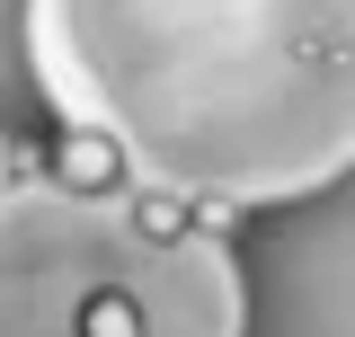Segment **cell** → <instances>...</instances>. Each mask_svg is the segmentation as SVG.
<instances>
[{"label":"cell","instance_id":"cell-1","mask_svg":"<svg viewBox=\"0 0 355 337\" xmlns=\"http://www.w3.org/2000/svg\"><path fill=\"white\" fill-rule=\"evenodd\" d=\"M44 71L196 196H293L355 151V0H44Z\"/></svg>","mask_w":355,"mask_h":337},{"label":"cell","instance_id":"cell-2","mask_svg":"<svg viewBox=\"0 0 355 337\" xmlns=\"http://www.w3.org/2000/svg\"><path fill=\"white\" fill-rule=\"evenodd\" d=\"M98 205L62 187L0 205V337H231L222 249Z\"/></svg>","mask_w":355,"mask_h":337},{"label":"cell","instance_id":"cell-3","mask_svg":"<svg viewBox=\"0 0 355 337\" xmlns=\"http://www.w3.org/2000/svg\"><path fill=\"white\" fill-rule=\"evenodd\" d=\"M125 168H133V151L107 125H62L53 133V187H62V196H116Z\"/></svg>","mask_w":355,"mask_h":337},{"label":"cell","instance_id":"cell-4","mask_svg":"<svg viewBox=\"0 0 355 337\" xmlns=\"http://www.w3.org/2000/svg\"><path fill=\"white\" fill-rule=\"evenodd\" d=\"M9 178H18V151H9V133H0V196H9Z\"/></svg>","mask_w":355,"mask_h":337}]
</instances>
